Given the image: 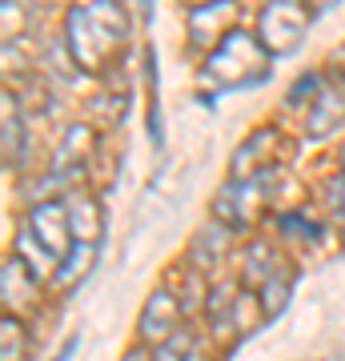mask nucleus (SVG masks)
Instances as JSON below:
<instances>
[{
    "label": "nucleus",
    "mask_w": 345,
    "mask_h": 361,
    "mask_svg": "<svg viewBox=\"0 0 345 361\" xmlns=\"http://www.w3.org/2000/svg\"><path fill=\"white\" fill-rule=\"evenodd\" d=\"M189 4H197V8H205V4H217V0H189Z\"/></svg>",
    "instance_id": "cd10ccee"
},
{
    "label": "nucleus",
    "mask_w": 345,
    "mask_h": 361,
    "mask_svg": "<svg viewBox=\"0 0 345 361\" xmlns=\"http://www.w3.org/2000/svg\"><path fill=\"white\" fill-rule=\"evenodd\" d=\"M141 4V13H145V20H153V0H137Z\"/></svg>",
    "instance_id": "a878e982"
},
{
    "label": "nucleus",
    "mask_w": 345,
    "mask_h": 361,
    "mask_svg": "<svg viewBox=\"0 0 345 361\" xmlns=\"http://www.w3.org/2000/svg\"><path fill=\"white\" fill-rule=\"evenodd\" d=\"M341 121H345V89L325 85L321 97L309 104V113H305V133L309 137H325V133H333Z\"/></svg>",
    "instance_id": "f8f14e48"
},
{
    "label": "nucleus",
    "mask_w": 345,
    "mask_h": 361,
    "mask_svg": "<svg viewBox=\"0 0 345 361\" xmlns=\"http://www.w3.org/2000/svg\"><path fill=\"white\" fill-rule=\"evenodd\" d=\"M16 92H4L0 97V125H4V137H0V153H4V165H16L25 157V125H20V109H16Z\"/></svg>",
    "instance_id": "4468645a"
},
{
    "label": "nucleus",
    "mask_w": 345,
    "mask_h": 361,
    "mask_svg": "<svg viewBox=\"0 0 345 361\" xmlns=\"http://www.w3.org/2000/svg\"><path fill=\"white\" fill-rule=\"evenodd\" d=\"M217 317H229V325L237 329V334H253L257 325H261V317H265V310H261V297H257V289H245V293L233 297L229 313H217Z\"/></svg>",
    "instance_id": "dca6fc26"
},
{
    "label": "nucleus",
    "mask_w": 345,
    "mask_h": 361,
    "mask_svg": "<svg viewBox=\"0 0 345 361\" xmlns=\"http://www.w3.org/2000/svg\"><path fill=\"white\" fill-rule=\"evenodd\" d=\"M0 361H25L28 357V334L25 325H20V317H13V313H4V322H0Z\"/></svg>",
    "instance_id": "a211bd4d"
},
{
    "label": "nucleus",
    "mask_w": 345,
    "mask_h": 361,
    "mask_svg": "<svg viewBox=\"0 0 345 361\" xmlns=\"http://www.w3.org/2000/svg\"><path fill=\"white\" fill-rule=\"evenodd\" d=\"M265 77V44L253 32H229L217 49L209 52V65H205V80L237 89V85H253Z\"/></svg>",
    "instance_id": "f03ea898"
},
{
    "label": "nucleus",
    "mask_w": 345,
    "mask_h": 361,
    "mask_svg": "<svg viewBox=\"0 0 345 361\" xmlns=\"http://www.w3.org/2000/svg\"><path fill=\"white\" fill-rule=\"evenodd\" d=\"M329 4H337V0H309V8H329Z\"/></svg>",
    "instance_id": "bb28decb"
},
{
    "label": "nucleus",
    "mask_w": 345,
    "mask_h": 361,
    "mask_svg": "<svg viewBox=\"0 0 345 361\" xmlns=\"http://www.w3.org/2000/svg\"><path fill=\"white\" fill-rule=\"evenodd\" d=\"M229 32H237V4H233V0H217V4L193 8V16H189L193 49H209L213 52Z\"/></svg>",
    "instance_id": "39448f33"
},
{
    "label": "nucleus",
    "mask_w": 345,
    "mask_h": 361,
    "mask_svg": "<svg viewBox=\"0 0 345 361\" xmlns=\"http://www.w3.org/2000/svg\"><path fill=\"white\" fill-rule=\"evenodd\" d=\"M97 265V245H73V253L61 261V269L52 273V281L61 285V289H73V285H80L85 277H89V269Z\"/></svg>",
    "instance_id": "2eb2a0df"
},
{
    "label": "nucleus",
    "mask_w": 345,
    "mask_h": 361,
    "mask_svg": "<svg viewBox=\"0 0 345 361\" xmlns=\"http://www.w3.org/2000/svg\"><path fill=\"white\" fill-rule=\"evenodd\" d=\"M229 241H233V229H229V225H221V221H209L205 229L193 233V241H189V257H193V265H201V269L217 265L221 253L229 249Z\"/></svg>",
    "instance_id": "ddd939ff"
},
{
    "label": "nucleus",
    "mask_w": 345,
    "mask_h": 361,
    "mask_svg": "<svg viewBox=\"0 0 345 361\" xmlns=\"http://www.w3.org/2000/svg\"><path fill=\"white\" fill-rule=\"evenodd\" d=\"M77 345H80V334H73V337H68V341L61 345V353H56L52 361H73V353H77Z\"/></svg>",
    "instance_id": "b1692460"
},
{
    "label": "nucleus",
    "mask_w": 345,
    "mask_h": 361,
    "mask_svg": "<svg viewBox=\"0 0 345 361\" xmlns=\"http://www.w3.org/2000/svg\"><path fill=\"white\" fill-rule=\"evenodd\" d=\"M321 89H325V85H321V73H305V77L301 80H293V89H289V97H285V101L293 104H313L321 97Z\"/></svg>",
    "instance_id": "aec40b11"
},
{
    "label": "nucleus",
    "mask_w": 345,
    "mask_h": 361,
    "mask_svg": "<svg viewBox=\"0 0 345 361\" xmlns=\"http://www.w3.org/2000/svg\"><path fill=\"white\" fill-rule=\"evenodd\" d=\"M28 233H32V241L61 269V261L73 253V225H68L64 201H40V205H32V213H28Z\"/></svg>",
    "instance_id": "20e7f679"
},
{
    "label": "nucleus",
    "mask_w": 345,
    "mask_h": 361,
    "mask_svg": "<svg viewBox=\"0 0 345 361\" xmlns=\"http://www.w3.org/2000/svg\"><path fill=\"white\" fill-rule=\"evenodd\" d=\"M0 297H4V305H8V313H13V305H16V313L25 310V305H32L40 297V289H37V273L25 265V257L20 253H13V257L4 261V277H0Z\"/></svg>",
    "instance_id": "9d476101"
},
{
    "label": "nucleus",
    "mask_w": 345,
    "mask_h": 361,
    "mask_svg": "<svg viewBox=\"0 0 345 361\" xmlns=\"http://www.w3.org/2000/svg\"><path fill=\"white\" fill-rule=\"evenodd\" d=\"M64 209H68V225H73V237L80 245H97L104 233V213H101V201L89 193V189H73L64 197Z\"/></svg>",
    "instance_id": "1a4fd4ad"
},
{
    "label": "nucleus",
    "mask_w": 345,
    "mask_h": 361,
    "mask_svg": "<svg viewBox=\"0 0 345 361\" xmlns=\"http://www.w3.org/2000/svg\"><path fill=\"white\" fill-rule=\"evenodd\" d=\"M125 361H153V349H133Z\"/></svg>",
    "instance_id": "393cba45"
},
{
    "label": "nucleus",
    "mask_w": 345,
    "mask_h": 361,
    "mask_svg": "<svg viewBox=\"0 0 345 361\" xmlns=\"http://www.w3.org/2000/svg\"><path fill=\"white\" fill-rule=\"evenodd\" d=\"M261 201L265 197L257 193L253 180H233V185H225L217 193V201H213V213H217L221 225H229V229H237V225H249V221L257 217V209H261Z\"/></svg>",
    "instance_id": "0eeeda50"
},
{
    "label": "nucleus",
    "mask_w": 345,
    "mask_h": 361,
    "mask_svg": "<svg viewBox=\"0 0 345 361\" xmlns=\"http://www.w3.org/2000/svg\"><path fill=\"white\" fill-rule=\"evenodd\" d=\"M128 37V16L116 0H85L64 16V49L80 73H101Z\"/></svg>",
    "instance_id": "f257e3e1"
},
{
    "label": "nucleus",
    "mask_w": 345,
    "mask_h": 361,
    "mask_svg": "<svg viewBox=\"0 0 345 361\" xmlns=\"http://www.w3.org/2000/svg\"><path fill=\"white\" fill-rule=\"evenodd\" d=\"M177 325H181V301L169 289H157L149 301H145V310H141V337L145 341H169V337L177 334Z\"/></svg>",
    "instance_id": "6e6552de"
},
{
    "label": "nucleus",
    "mask_w": 345,
    "mask_h": 361,
    "mask_svg": "<svg viewBox=\"0 0 345 361\" xmlns=\"http://www.w3.org/2000/svg\"><path fill=\"white\" fill-rule=\"evenodd\" d=\"M309 28V8H301L297 0H269L261 16H257V40L265 44L269 56H285L305 40Z\"/></svg>",
    "instance_id": "7ed1b4c3"
},
{
    "label": "nucleus",
    "mask_w": 345,
    "mask_h": 361,
    "mask_svg": "<svg viewBox=\"0 0 345 361\" xmlns=\"http://www.w3.org/2000/svg\"><path fill=\"white\" fill-rule=\"evenodd\" d=\"M341 177H345V149H341Z\"/></svg>",
    "instance_id": "c85d7f7f"
},
{
    "label": "nucleus",
    "mask_w": 345,
    "mask_h": 361,
    "mask_svg": "<svg viewBox=\"0 0 345 361\" xmlns=\"http://www.w3.org/2000/svg\"><path fill=\"white\" fill-rule=\"evenodd\" d=\"M25 28V13L16 8L13 0H4V37H13V32H20Z\"/></svg>",
    "instance_id": "5701e85b"
},
{
    "label": "nucleus",
    "mask_w": 345,
    "mask_h": 361,
    "mask_svg": "<svg viewBox=\"0 0 345 361\" xmlns=\"http://www.w3.org/2000/svg\"><path fill=\"white\" fill-rule=\"evenodd\" d=\"M92 145H97L92 125H68L61 149H56V157H52V177L56 180L80 177V173H85V161L92 157Z\"/></svg>",
    "instance_id": "423d86ee"
},
{
    "label": "nucleus",
    "mask_w": 345,
    "mask_h": 361,
    "mask_svg": "<svg viewBox=\"0 0 345 361\" xmlns=\"http://www.w3.org/2000/svg\"><path fill=\"white\" fill-rule=\"evenodd\" d=\"M269 277H282V273H277V257H273V249H269L265 241H253V245L245 249V281L265 285Z\"/></svg>",
    "instance_id": "f3484780"
},
{
    "label": "nucleus",
    "mask_w": 345,
    "mask_h": 361,
    "mask_svg": "<svg viewBox=\"0 0 345 361\" xmlns=\"http://www.w3.org/2000/svg\"><path fill=\"white\" fill-rule=\"evenodd\" d=\"M282 233L313 241V237H317V225H309V221H305V217H297V213H285V217H282Z\"/></svg>",
    "instance_id": "4be33fe9"
},
{
    "label": "nucleus",
    "mask_w": 345,
    "mask_h": 361,
    "mask_svg": "<svg viewBox=\"0 0 345 361\" xmlns=\"http://www.w3.org/2000/svg\"><path fill=\"white\" fill-rule=\"evenodd\" d=\"M273 145H277V133H273V129H257L253 137H249V141L237 149V153H233L229 177H233V180H237V177H241V180H253L257 173L269 165V157H273Z\"/></svg>",
    "instance_id": "9b49d317"
},
{
    "label": "nucleus",
    "mask_w": 345,
    "mask_h": 361,
    "mask_svg": "<svg viewBox=\"0 0 345 361\" xmlns=\"http://www.w3.org/2000/svg\"><path fill=\"white\" fill-rule=\"evenodd\" d=\"M289 293H293L289 273H282V277H269L265 285H257V297H261V310H265V317H277V313L289 305Z\"/></svg>",
    "instance_id": "6ab92c4d"
},
{
    "label": "nucleus",
    "mask_w": 345,
    "mask_h": 361,
    "mask_svg": "<svg viewBox=\"0 0 345 361\" xmlns=\"http://www.w3.org/2000/svg\"><path fill=\"white\" fill-rule=\"evenodd\" d=\"M321 197H325V205L337 221H345V177H333L321 185Z\"/></svg>",
    "instance_id": "412c9836"
}]
</instances>
